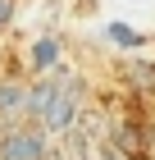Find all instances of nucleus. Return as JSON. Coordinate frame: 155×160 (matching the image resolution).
<instances>
[{"label": "nucleus", "mask_w": 155, "mask_h": 160, "mask_svg": "<svg viewBox=\"0 0 155 160\" xmlns=\"http://www.w3.org/2000/svg\"><path fill=\"white\" fill-rule=\"evenodd\" d=\"M32 114L46 123L50 133H69L73 119H78V87L60 82V73L41 78L32 87Z\"/></svg>", "instance_id": "1"}, {"label": "nucleus", "mask_w": 155, "mask_h": 160, "mask_svg": "<svg viewBox=\"0 0 155 160\" xmlns=\"http://www.w3.org/2000/svg\"><path fill=\"white\" fill-rule=\"evenodd\" d=\"M41 156H46V142L36 128H14L0 142V160H41Z\"/></svg>", "instance_id": "2"}, {"label": "nucleus", "mask_w": 155, "mask_h": 160, "mask_svg": "<svg viewBox=\"0 0 155 160\" xmlns=\"http://www.w3.org/2000/svg\"><path fill=\"white\" fill-rule=\"evenodd\" d=\"M18 114H32V87L23 78H5L0 82V123L18 119Z\"/></svg>", "instance_id": "3"}, {"label": "nucleus", "mask_w": 155, "mask_h": 160, "mask_svg": "<svg viewBox=\"0 0 155 160\" xmlns=\"http://www.w3.org/2000/svg\"><path fill=\"white\" fill-rule=\"evenodd\" d=\"M55 55H60V46H55V41H36V50H32V60H36V69H50V64H55Z\"/></svg>", "instance_id": "4"}, {"label": "nucleus", "mask_w": 155, "mask_h": 160, "mask_svg": "<svg viewBox=\"0 0 155 160\" xmlns=\"http://www.w3.org/2000/svg\"><path fill=\"white\" fill-rule=\"evenodd\" d=\"M109 37L119 41V46H142V37H137V32H128V28H119V23L109 28Z\"/></svg>", "instance_id": "5"}, {"label": "nucleus", "mask_w": 155, "mask_h": 160, "mask_svg": "<svg viewBox=\"0 0 155 160\" xmlns=\"http://www.w3.org/2000/svg\"><path fill=\"white\" fill-rule=\"evenodd\" d=\"M9 18H14V0H0V28L9 23Z\"/></svg>", "instance_id": "6"}, {"label": "nucleus", "mask_w": 155, "mask_h": 160, "mask_svg": "<svg viewBox=\"0 0 155 160\" xmlns=\"http://www.w3.org/2000/svg\"><path fill=\"white\" fill-rule=\"evenodd\" d=\"M0 142H5V123H0Z\"/></svg>", "instance_id": "7"}]
</instances>
